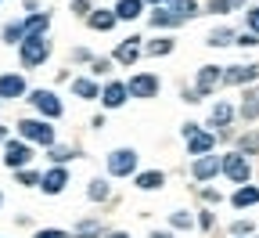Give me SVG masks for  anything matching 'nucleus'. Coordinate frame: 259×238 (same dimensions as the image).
Listing matches in <instances>:
<instances>
[{"instance_id": "15", "label": "nucleus", "mask_w": 259, "mask_h": 238, "mask_svg": "<svg viewBox=\"0 0 259 238\" xmlns=\"http://www.w3.org/2000/svg\"><path fill=\"white\" fill-rule=\"evenodd\" d=\"M25 94V80L15 76V73H4L0 76V97H22Z\"/></svg>"}, {"instance_id": "27", "label": "nucleus", "mask_w": 259, "mask_h": 238, "mask_svg": "<svg viewBox=\"0 0 259 238\" xmlns=\"http://www.w3.org/2000/svg\"><path fill=\"white\" fill-rule=\"evenodd\" d=\"M151 25H180V18H177L169 8H158V11L151 15Z\"/></svg>"}, {"instance_id": "38", "label": "nucleus", "mask_w": 259, "mask_h": 238, "mask_svg": "<svg viewBox=\"0 0 259 238\" xmlns=\"http://www.w3.org/2000/svg\"><path fill=\"white\" fill-rule=\"evenodd\" d=\"M90 73H97V76H101V73H108V61H101V58H97V61H94V69H90Z\"/></svg>"}, {"instance_id": "31", "label": "nucleus", "mask_w": 259, "mask_h": 238, "mask_svg": "<svg viewBox=\"0 0 259 238\" xmlns=\"http://www.w3.org/2000/svg\"><path fill=\"white\" fill-rule=\"evenodd\" d=\"M18 184L22 188H36L40 184V174H36V169H18Z\"/></svg>"}, {"instance_id": "6", "label": "nucleus", "mask_w": 259, "mask_h": 238, "mask_svg": "<svg viewBox=\"0 0 259 238\" xmlns=\"http://www.w3.org/2000/svg\"><path fill=\"white\" fill-rule=\"evenodd\" d=\"M29 101H32V105H36L44 116H51V119H58V116L65 112V109H61V101H58L51 90H32V97H29Z\"/></svg>"}, {"instance_id": "20", "label": "nucleus", "mask_w": 259, "mask_h": 238, "mask_svg": "<svg viewBox=\"0 0 259 238\" xmlns=\"http://www.w3.org/2000/svg\"><path fill=\"white\" fill-rule=\"evenodd\" d=\"M162 181H166V177H162V169H144V174L137 177V188H144V191H158Z\"/></svg>"}, {"instance_id": "19", "label": "nucleus", "mask_w": 259, "mask_h": 238, "mask_svg": "<svg viewBox=\"0 0 259 238\" xmlns=\"http://www.w3.org/2000/svg\"><path fill=\"white\" fill-rule=\"evenodd\" d=\"M231 202H234L238 210H245V206H255V202H259V188L245 184V188H238V191H234V198H231Z\"/></svg>"}, {"instance_id": "23", "label": "nucleus", "mask_w": 259, "mask_h": 238, "mask_svg": "<svg viewBox=\"0 0 259 238\" xmlns=\"http://www.w3.org/2000/svg\"><path fill=\"white\" fill-rule=\"evenodd\" d=\"M241 116H245V119H255V116H259V90H248V94H245Z\"/></svg>"}, {"instance_id": "41", "label": "nucleus", "mask_w": 259, "mask_h": 238, "mask_svg": "<svg viewBox=\"0 0 259 238\" xmlns=\"http://www.w3.org/2000/svg\"><path fill=\"white\" fill-rule=\"evenodd\" d=\"M148 238H169V234H166V231H155V234H148Z\"/></svg>"}, {"instance_id": "29", "label": "nucleus", "mask_w": 259, "mask_h": 238, "mask_svg": "<svg viewBox=\"0 0 259 238\" xmlns=\"http://www.w3.org/2000/svg\"><path fill=\"white\" fill-rule=\"evenodd\" d=\"M87 198H94V202L108 198V184H105V181H90V188H87Z\"/></svg>"}, {"instance_id": "21", "label": "nucleus", "mask_w": 259, "mask_h": 238, "mask_svg": "<svg viewBox=\"0 0 259 238\" xmlns=\"http://www.w3.org/2000/svg\"><path fill=\"white\" fill-rule=\"evenodd\" d=\"M169 11H173L180 22H184V18H194V15H198V0H173Z\"/></svg>"}, {"instance_id": "37", "label": "nucleus", "mask_w": 259, "mask_h": 238, "mask_svg": "<svg viewBox=\"0 0 259 238\" xmlns=\"http://www.w3.org/2000/svg\"><path fill=\"white\" fill-rule=\"evenodd\" d=\"M238 44H241V47H255L259 37H255V32H245V37H238Z\"/></svg>"}, {"instance_id": "22", "label": "nucleus", "mask_w": 259, "mask_h": 238, "mask_svg": "<svg viewBox=\"0 0 259 238\" xmlns=\"http://www.w3.org/2000/svg\"><path fill=\"white\" fill-rule=\"evenodd\" d=\"M72 90H76V97H83V101H94L97 94H101V90H97V83H94V80H87V76H83V80H76V83H72Z\"/></svg>"}, {"instance_id": "39", "label": "nucleus", "mask_w": 259, "mask_h": 238, "mask_svg": "<svg viewBox=\"0 0 259 238\" xmlns=\"http://www.w3.org/2000/svg\"><path fill=\"white\" fill-rule=\"evenodd\" d=\"M198 224H202V227L209 231V227H212V213H202V217H198Z\"/></svg>"}, {"instance_id": "35", "label": "nucleus", "mask_w": 259, "mask_h": 238, "mask_svg": "<svg viewBox=\"0 0 259 238\" xmlns=\"http://www.w3.org/2000/svg\"><path fill=\"white\" fill-rule=\"evenodd\" d=\"M169 224H173V227H191V217H187V213H173Z\"/></svg>"}, {"instance_id": "33", "label": "nucleus", "mask_w": 259, "mask_h": 238, "mask_svg": "<svg viewBox=\"0 0 259 238\" xmlns=\"http://www.w3.org/2000/svg\"><path fill=\"white\" fill-rule=\"evenodd\" d=\"M51 159H54L58 166H61V162H69V159H72V148H51Z\"/></svg>"}, {"instance_id": "24", "label": "nucleus", "mask_w": 259, "mask_h": 238, "mask_svg": "<svg viewBox=\"0 0 259 238\" xmlns=\"http://www.w3.org/2000/svg\"><path fill=\"white\" fill-rule=\"evenodd\" d=\"M231 119H234V109L227 105V101H220V105L212 109V126H227Z\"/></svg>"}, {"instance_id": "3", "label": "nucleus", "mask_w": 259, "mask_h": 238, "mask_svg": "<svg viewBox=\"0 0 259 238\" xmlns=\"http://www.w3.org/2000/svg\"><path fill=\"white\" fill-rule=\"evenodd\" d=\"M134 166H137V152H134V148H119V152L108 155V174H112V177L134 174Z\"/></svg>"}, {"instance_id": "14", "label": "nucleus", "mask_w": 259, "mask_h": 238, "mask_svg": "<svg viewBox=\"0 0 259 238\" xmlns=\"http://www.w3.org/2000/svg\"><path fill=\"white\" fill-rule=\"evenodd\" d=\"M87 22H90V29H97V32H108V29L115 25V11H112V8H97V11L87 15Z\"/></svg>"}, {"instance_id": "32", "label": "nucleus", "mask_w": 259, "mask_h": 238, "mask_svg": "<svg viewBox=\"0 0 259 238\" xmlns=\"http://www.w3.org/2000/svg\"><path fill=\"white\" fill-rule=\"evenodd\" d=\"M97 231H101V224H97V220H83V224L76 227L79 238H90V234H97Z\"/></svg>"}, {"instance_id": "18", "label": "nucleus", "mask_w": 259, "mask_h": 238, "mask_svg": "<svg viewBox=\"0 0 259 238\" xmlns=\"http://www.w3.org/2000/svg\"><path fill=\"white\" fill-rule=\"evenodd\" d=\"M22 25H25V37H44V29L51 25V15H44V11L40 15H29Z\"/></svg>"}, {"instance_id": "13", "label": "nucleus", "mask_w": 259, "mask_h": 238, "mask_svg": "<svg viewBox=\"0 0 259 238\" xmlns=\"http://www.w3.org/2000/svg\"><path fill=\"white\" fill-rule=\"evenodd\" d=\"M223 80L227 83H252V80H259V65H234V69L223 73Z\"/></svg>"}, {"instance_id": "44", "label": "nucleus", "mask_w": 259, "mask_h": 238, "mask_svg": "<svg viewBox=\"0 0 259 238\" xmlns=\"http://www.w3.org/2000/svg\"><path fill=\"white\" fill-rule=\"evenodd\" d=\"M0 202H4V195H0Z\"/></svg>"}, {"instance_id": "30", "label": "nucleus", "mask_w": 259, "mask_h": 238, "mask_svg": "<svg viewBox=\"0 0 259 238\" xmlns=\"http://www.w3.org/2000/svg\"><path fill=\"white\" fill-rule=\"evenodd\" d=\"M231 40H238V37H234V32H231V29H216V32H212V37H209V44H212V47H227V44H231Z\"/></svg>"}, {"instance_id": "16", "label": "nucleus", "mask_w": 259, "mask_h": 238, "mask_svg": "<svg viewBox=\"0 0 259 238\" xmlns=\"http://www.w3.org/2000/svg\"><path fill=\"white\" fill-rule=\"evenodd\" d=\"M223 80V73H220V65H205V69L198 73V94H209L216 83Z\"/></svg>"}, {"instance_id": "34", "label": "nucleus", "mask_w": 259, "mask_h": 238, "mask_svg": "<svg viewBox=\"0 0 259 238\" xmlns=\"http://www.w3.org/2000/svg\"><path fill=\"white\" fill-rule=\"evenodd\" d=\"M32 238H69V234H65V231H58V227H47V231H36Z\"/></svg>"}, {"instance_id": "25", "label": "nucleus", "mask_w": 259, "mask_h": 238, "mask_svg": "<svg viewBox=\"0 0 259 238\" xmlns=\"http://www.w3.org/2000/svg\"><path fill=\"white\" fill-rule=\"evenodd\" d=\"M25 40V25L22 22H8L4 25V44H22Z\"/></svg>"}, {"instance_id": "43", "label": "nucleus", "mask_w": 259, "mask_h": 238, "mask_svg": "<svg viewBox=\"0 0 259 238\" xmlns=\"http://www.w3.org/2000/svg\"><path fill=\"white\" fill-rule=\"evenodd\" d=\"M148 4H162V0H148Z\"/></svg>"}, {"instance_id": "1", "label": "nucleus", "mask_w": 259, "mask_h": 238, "mask_svg": "<svg viewBox=\"0 0 259 238\" xmlns=\"http://www.w3.org/2000/svg\"><path fill=\"white\" fill-rule=\"evenodd\" d=\"M47 54H51V40H47V37H25L22 47H18V58H22L25 69H36V65H44Z\"/></svg>"}, {"instance_id": "5", "label": "nucleus", "mask_w": 259, "mask_h": 238, "mask_svg": "<svg viewBox=\"0 0 259 238\" xmlns=\"http://www.w3.org/2000/svg\"><path fill=\"white\" fill-rule=\"evenodd\" d=\"M29 159H32V148H29L25 141H4V162H8L11 169H22Z\"/></svg>"}, {"instance_id": "42", "label": "nucleus", "mask_w": 259, "mask_h": 238, "mask_svg": "<svg viewBox=\"0 0 259 238\" xmlns=\"http://www.w3.org/2000/svg\"><path fill=\"white\" fill-rule=\"evenodd\" d=\"M0 141H8V130H4V126H0Z\"/></svg>"}, {"instance_id": "28", "label": "nucleus", "mask_w": 259, "mask_h": 238, "mask_svg": "<svg viewBox=\"0 0 259 238\" xmlns=\"http://www.w3.org/2000/svg\"><path fill=\"white\" fill-rule=\"evenodd\" d=\"M169 51H173V40H166V37L148 44V54H151V58H162V54H169Z\"/></svg>"}, {"instance_id": "12", "label": "nucleus", "mask_w": 259, "mask_h": 238, "mask_svg": "<svg viewBox=\"0 0 259 238\" xmlns=\"http://www.w3.org/2000/svg\"><path fill=\"white\" fill-rule=\"evenodd\" d=\"M212 145H216V138H212V133H202V130H194L191 138H187V152L191 155H209Z\"/></svg>"}, {"instance_id": "11", "label": "nucleus", "mask_w": 259, "mask_h": 238, "mask_svg": "<svg viewBox=\"0 0 259 238\" xmlns=\"http://www.w3.org/2000/svg\"><path fill=\"white\" fill-rule=\"evenodd\" d=\"M126 97H130L126 83H108V87L101 90V101H105V109H122V105H126Z\"/></svg>"}, {"instance_id": "2", "label": "nucleus", "mask_w": 259, "mask_h": 238, "mask_svg": "<svg viewBox=\"0 0 259 238\" xmlns=\"http://www.w3.org/2000/svg\"><path fill=\"white\" fill-rule=\"evenodd\" d=\"M18 133H22L25 145H54V126L44 123V119H22Z\"/></svg>"}, {"instance_id": "40", "label": "nucleus", "mask_w": 259, "mask_h": 238, "mask_svg": "<svg viewBox=\"0 0 259 238\" xmlns=\"http://www.w3.org/2000/svg\"><path fill=\"white\" fill-rule=\"evenodd\" d=\"M108 238H130V234H126V231H112Z\"/></svg>"}, {"instance_id": "17", "label": "nucleus", "mask_w": 259, "mask_h": 238, "mask_svg": "<svg viewBox=\"0 0 259 238\" xmlns=\"http://www.w3.org/2000/svg\"><path fill=\"white\" fill-rule=\"evenodd\" d=\"M141 4H144V0H119L112 11H115V18H122V22H134V18L141 15Z\"/></svg>"}, {"instance_id": "4", "label": "nucleus", "mask_w": 259, "mask_h": 238, "mask_svg": "<svg viewBox=\"0 0 259 238\" xmlns=\"http://www.w3.org/2000/svg\"><path fill=\"white\" fill-rule=\"evenodd\" d=\"M220 169H223V174L231 177L234 184H245V181H248V174H252V169H248V159H245L241 152H231V155L220 162Z\"/></svg>"}, {"instance_id": "36", "label": "nucleus", "mask_w": 259, "mask_h": 238, "mask_svg": "<svg viewBox=\"0 0 259 238\" xmlns=\"http://www.w3.org/2000/svg\"><path fill=\"white\" fill-rule=\"evenodd\" d=\"M248 29L259 37V8H252V11H248Z\"/></svg>"}, {"instance_id": "9", "label": "nucleus", "mask_w": 259, "mask_h": 238, "mask_svg": "<svg viewBox=\"0 0 259 238\" xmlns=\"http://www.w3.org/2000/svg\"><path fill=\"white\" fill-rule=\"evenodd\" d=\"M191 174L198 177V181H212V177L220 174V159H216V155H198V159H194V166H191Z\"/></svg>"}, {"instance_id": "8", "label": "nucleus", "mask_w": 259, "mask_h": 238, "mask_svg": "<svg viewBox=\"0 0 259 238\" xmlns=\"http://www.w3.org/2000/svg\"><path fill=\"white\" fill-rule=\"evenodd\" d=\"M141 51H144L141 37H126V40L115 47V61H119V65H134V61L141 58Z\"/></svg>"}, {"instance_id": "7", "label": "nucleus", "mask_w": 259, "mask_h": 238, "mask_svg": "<svg viewBox=\"0 0 259 238\" xmlns=\"http://www.w3.org/2000/svg\"><path fill=\"white\" fill-rule=\"evenodd\" d=\"M126 90L134 94V97H155V94H158V76L141 73V76H134V80L126 83Z\"/></svg>"}, {"instance_id": "10", "label": "nucleus", "mask_w": 259, "mask_h": 238, "mask_svg": "<svg viewBox=\"0 0 259 238\" xmlns=\"http://www.w3.org/2000/svg\"><path fill=\"white\" fill-rule=\"evenodd\" d=\"M65 184H69V174H65L61 166H54L51 174H44V177H40V188H44L47 195H58V191H65Z\"/></svg>"}, {"instance_id": "26", "label": "nucleus", "mask_w": 259, "mask_h": 238, "mask_svg": "<svg viewBox=\"0 0 259 238\" xmlns=\"http://www.w3.org/2000/svg\"><path fill=\"white\" fill-rule=\"evenodd\" d=\"M241 4H245V0H209V11L212 15H227V11H234Z\"/></svg>"}]
</instances>
